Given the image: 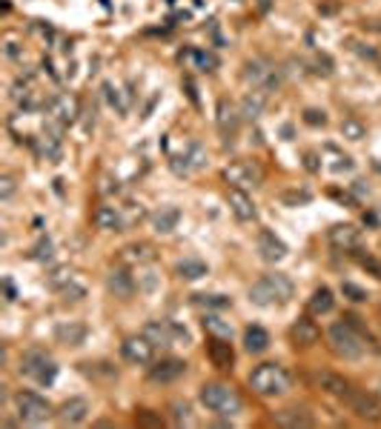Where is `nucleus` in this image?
<instances>
[{
	"mask_svg": "<svg viewBox=\"0 0 381 429\" xmlns=\"http://www.w3.org/2000/svg\"><path fill=\"white\" fill-rule=\"evenodd\" d=\"M293 281L287 275H264L249 286V300L256 307H281L293 298Z\"/></svg>",
	"mask_w": 381,
	"mask_h": 429,
	"instance_id": "1",
	"label": "nucleus"
},
{
	"mask_svg": "<svg viewBox=\"0 0 381 429\" xmlns=\"http://www.w3.org/2000/svg\"><path fill=\"white\" fill-rule=\"evenodd\" d=\"M327 341L332 346V352L341 355V358H361L364 349H367L370 335L367 332L356 329L350 321H339L327 329Z\"/></svg>",
	"mask_w": 381,
	"mask_h": 429,
	"instance_id": "2",
	"label": "nucleus"
},
{
	"mask_svg": "<svg viewBox=\"0 0 381 429\" xmlns=\"http://www.w3.org/2000/svg\"><path fill=\"white\" fill-rule=\"evenodd\" d=\"M201 404L210 409V412H215V415H221V418H232V415H238V412L244 409V401H241V395H238L230 384H204L201 387Z\"/></svg>",
	"mask_w": 381,
	"mask_h": 429,
	"instance_id": "3",
	"label": "nucleus"
},
{
	"mask_svg": "<svg viewBox=\"0 0 381 429\" xmlns=\"http://www.w3.org/2000/svg\"><path fill=\"white\" fill-rule=\"evenodd\" d=\"M290 384H293V378L281 363H261V367L249 375V387H252V392H258L261 398L284 395L290 389Z\"/></svg>",
	"mask_w": 381,
	"mask_h": 429,
	"instance_id": "4",
	"label": "nucleus"
},
{
	"mask_svg": "<svg viewBox=\"0 0 381 429\" xmlns=\"http://www.w3.org/2000/svg\"><path fill=\"white\" fill-rule=\"evenodd\" d=\"M18 369H21V375L32 378L40 387H52L55 378H58V363L49 352H43V349H29V352L21 358Z\"/></svg>",
	"mask_w": 381,
	"mask_h": 429,
	"instance_id": "5",
	"label": "nucleus"
},
{
	"mask_svg": "<svg viewBox=\"0 0 381 429\" xmlns=\"http://www.w3.org/2000/svg\"><path fill=\"white\" fill-rule=\"evenodd\" d=\"M341 401L347 404V409H350V412H356L361 421H370V424L381 421V398H378L376 392L356 389V387H353Z\"/></svg>",
	"mask_w": 381,
	"mask_h": 429,
	"instance_id": "6",
	"label": "nucleus"
},
{
	"mask_svg": "<svg viewBox=\"0 0 381 429\" xmlns=\"http://www.w3.org/2000/svg\"><path fill=\"white\" fill-rule=\"evenodd\" d=\"M14 406H18L21 421H26V424H40V421H46L52 415L49 401L40 398L38 392H29V389L14 395Z\"/></svg>",
	"mask_w": 381,
	"mask_h": 429,
	"instance_id": "7",
	"label": "nucleus"
},
{
	"mask_svg": "<svg viewBox=\"0 0 381 429\" xmlns=\"http://www.w3.org/2000/svg\"><path fill=\"white\" fill-rule=\"evenodd\" d=\"M244 77H247V81H249L252 86H258L264 94H267V92H273V89H278V75H275V69H273V63L264 60V57H252V60H247Z\"/></svg>",
	"mask_w": 381,
	"mask_h": 429,
	"instance_id": "8",
	"label": "nucleus"
},
{
	"mask_svg": "<svg viewBox=\"0 0 381 429\" xmlns=\"http://www.w3.org/2000/svg\"><path fill=\"white\" fill-rule=\"evenodd\" d=\"M121 355L130 363H135V367H144V363H152L155 358V343L147 335H132L121 343Z\"/></svg>",
	"mask_w": 381,
	"mask_h": 429,
	"instance_id": "9",
	"label": "nucleus"
},
{
	"mask_svg": "<svg viewBox=\"0 0 381 429\" xmlns=\"http://www.w3.org/2000/svg\"><path fill=\"white\" fill-rule=\"evenodd\" d=\"M49 283H52V289L60 292L66 300H84L86 298V286L77 281L69 269H58V272L49 275Z\"/></svg>",
	"mask_w": 381,
	"mask_h": 429,
	"instance_id": "10",
	"label": "nucleus"
},
{
	"mask_svg": "<svg viewBox=\"0 0 381 429\" xmlns=\"http://www.w3.org/2000/svg\"><path fill=\"white\" fill-rule=\"evenodd\" d=\"M181 375H186V361L181 358H161L155 367H149L152 384H175Z\"/></svg>",
	"mask_w": 381,
	"mask_h": 429,
	"instance_id": "11",
	"label": "nucleus"
},
{
	"mask_svg": "<svg viewBox=\"0 0 381 429\" xmlns=\"http://www.w3.org/2000/svg\"><path fill=\"white\" fill-rule=\"evenodd\" d=\"M312 384L319 387L321 392L332 395V398H344V395L353 389V387H350V380H347L344 375H339V372H330V369L315 372V375H312Z\"/></svg>",
	"mask_w": 381,
	"mask_h": 429,
	"instance_id": "12",
	"label": "nucleus"
},
{
	"mask_svg": "<svg viewBox=\"0 0 381 429\" xmlns=\"http://www.w3.org/2000/svg\"><path fill=\"white\" fill-rule=\"evenodd\" d=\"M89 412H92V406H89L86 398H69V401L60 404L58 421H60L63 426H75V424H84V421L89 418Z\"/></svg>",
	"mask_w": 381,
	"mask_h": 429,
	"instance_id": "13",
	"label": "nucleus"
},
{
	"mask_svg": "<svg viewBox=\"0 0 381 429\" xmlns=\"http://www.w3.org/2000/svg\"><path fill=\"white\" fill-rule=\"evenodd\" d=\"M258 252H261V258H264V261L275 263V261H284V258H287V244H284L281 237H275V232L261 229V232H258Z\"/></svg>",
	"mask_w": 381,
	"mask_h": 429,
	"instance_id": "14",
	"label": "nucleus"
},
{
	"mask_svg": "<svg viewBox=\"0 0 381 429\" xmlns=\"http://www.w3.org/2000/svg\"><path fill=\"white\" fill-rule=\"evenodd\" d=\"M106 292L121 300H130L135 295V278L126 272V269H112V272L106 275Z\"/></svg>",
	"mask_w": 381,
	"mask_h": 429,
	"instance_id": "15",
	"label": "nucleus"
},
{
	"mask_svg": "<svg viewBox=\"0 0 381 429\" xmlns=\"http://www.w3.org/2000/svg\"><path fill=\"white\" fill-rule=\"evenodd\" d=\"M330 244L336 246L339 252H358L361 246V232L350 224H341V226H332L330 229Z\"/></svg>",
	"mask_w": 381,
	"mask_h": 429,
	"instance_id": "16",
	"label": "nucleus"
},
{
	"mask_svg": "<svg viewBox=\"0 0 381 429\" xmlns=\"http://www.w3.org/2000/svg\"><path fill=\"white\" fill-rule=\"evenodd\" d=\"M227 200H230V209H232V215L238 218V220H256V203H252V198L244 192L241 186H235V189H230V195H227Z\"/></svg>",
	"mask_w": 381,
	"mask_h": 429,
	"instance_id": "17",
	"label": "nucleus"
},
{
	"mask_svg": "<svg viewBox=\"0 0 381 429\" xmlns=\"http://www.w3.org/2000/svg\"><path fill=\"white\" fill-rule=\"evenodd\" d=\"M206 355H210L212 367L218 369H232V361H235V352H232V343L227 338H212L206 343Z\"/></svg>",
	"mask_w": 381,
	"mask_h": 429,
	"instance_id": "18",
	"label": "nucleus"
},
{
	"mask_svg": "<svg viewBox=\"0 0 381 429\" xmlns=\"http://www.w3.org/2000/svg\"><path fill=\"white\" fill-rule=\"evenodd\" d=\"M224 178L235 186H258L261 181V172L252 166V164H232L224 169Z\"/></svg>",
	"mask_w": 381,
	"mask_h": 429,
	"instance_id": "19",
	"label": "nucleus"
},
{
	"mask_svg": "<svg viewBox=\"0 0 381 429\" xmlns=\"http://www.w3.org/2000/svg\"><path fill=\"white\" fill-rule=\"evenodd\" d=\"M275 424L284 429H310L315 426V418L307 409H281L275 412Z\"/></svg>",
	"mask_w": 381,
	"mask_h": 429,
	"instance_id": "20",
	"label": "nucleus"
},
{
	"mask_svg": "<svg viewBox=\"0 0 381 429\" xmlns=\"http://www.w3.org/2000/svg\"><path fill=\"white\" fill-rule=\"evenodd\" d=\"M144 335L155 343V349H167V346L175 343V332H172L169 321H149L144 326Z\"/></svg>",
	"mask_w": 381,
	"mask_h": 429,
	"instance_id": "21",
	"label": "nucleus"
},
{
	"mask_svg": "<svg viewBox=\"0 0 381 429\" xmlns=\"http://www.w3.org/2000/svg\"><path fill=\"white\" fill-rule=\"evenodd\" d=\"M49 115L55 118L58 126H69L77 118V103L75 98H66V94H58V98L49 103Z\"/></svg>",
	"mask_w": 381,
	"mask_h": 429,
	"instance_id": "22",
	"label": "nucleus"
},
{
	"mask_svg": "<svg viewBox=\"0 0 381 429\" xmlns=\"http://www.w3.org/2000/svg\"><path fill=\"white\" fill-rule=\"evenodd\" d=\"M290 335L298 346H312V343H319L321 329L315 326V321H310V317H298V321L293 324V329H290Z\"/></svg>",
	"mask_w": 381,
	"mask_h": 429,
	"instance_id": "23",
	"label": "nucleus"
},
{
	"mask_svg": "<svg viewBox=\"0 0 381 429\" xmlns=\"http://www.w3.org/2000/svg\"><path fill=\"white\" fill-rule=\"evenodd\" d=\"M92 220H95V226L103 229V232H121V229H123L121 212L115 209V206H109V203L98 206V209H95V215H92Z\"/></svg>",
	"mask_w": 381,
	"mask_h": 429,
	"instance_id": "24",
	"label": "nucleus"
},
{
	"mask_svg": "<svg viewBox=\"0 0 381 429\" xmlns=\"http://www.w3.org/2000/svg\"><path fill=\"white\" fill-rule=\"evenodd\" d=\"M244 349H247V352H252V355L267 352V349H269V332L264 326H258V324L247 326L244 329Z\"/></svg>",
	"mask_w": 381,
	"mask_h": 429,
	"instance_id": "25",
	"label": "nucleus"
},
{
	"mask_svg": "<svg viewBox=\"0 0 381 429\" xmlns=\"http://www.w3.org/2000/svg\"><path fill=\"white\" fill-rule=\"evenodd\" d=\"M178 224H181V209H175V206H167V209H161V212L152 215V229H155L158 235L175 232Z\"/></svg>",
	"mask_w": 381,
	"mask_h": 429,
	"instance_id": "26",
	"label": "nucleus"
},
{
	"mask_svg": "<svg viewBox=\"0 0 381 429\" xmlns=\"http://www.w3.org/2000/svg\"><path fill=\"white\" fill-rule=\"evenodd\" d=\"M175 272L184 281H201V278L210 275V266H206L204 261H198V258H184V261L175 263Z\"/></svg>",
	"mask_w": 381,
	"mask_h": 429,
	"instance_id": "27",
	"label": "nucleus"
},
{
	"mask_svg": "<svg viewBox=\"0 0 381 429\" xmlns=\"http://www.w3.org/2000/svg\"><path fill=\"white\" fill-rule=\"evenodd\" d=\"M55 338H58L60 343L81 346V343H84V338H86V326H84V324H75V321L60 324V326L55 329Z\"/></svg>",
	"mask_w": 381,
	"mask_h": 429,
	"instance_id": "28",
	"label": "nucleus"
},
{
	"mask_svg": "<svg viewBox=\"0 0 381 429\" xmlns=\"http://www.w3.org/2000/svg\"><path fill=\"white\" fill-rule=\"evenodd\" d=\"M332 307H336L332 289H330V286H319V289L312 292V298H310V312L312 315H327V312H332Z\"/></svg>",
	"mask_w": 381,
	"mask_h": 429,
	"instance_id": "29",
	"label": "nucleus"
},
{
	"mask_svg": "<svg viewBox=\"0 0 381 429\" xmlns=\"http://www.w3.org/2000/svg\"><path fill=\"white\" fill-rule=\"evenodd\" d=\"M204 329L210 332L212 338H227V341H232V324L224 321V317H218V315H204Z\"/></svg>",
	"mask_w": 381,
	"mask_h": 429,
	"instance_id": "30",
	"label": "nucleus"
},
{
	"mask_svg": "<svg viewBox=\"0 0 381 429\" xmlns=\"http://www.w3.org/2000/svg\"><path fill=\"white\" fill-rule=\"evenodd\" d=\"M218 129L224 135H235V129H238V112L227 101L218 103Z\"/></svg>",
	"mask_w": 381,
	"mask_h": 429,
	"instance_id": "31",
	"label": "nucleus"
},
{
	"mask_svg": "<svg viewBox=\"0 0 381 429\" xmlns=\"http://www.w3.org/2000/svg\"><path fill=\"white\" fill-rule=\"evenodd\" d=\"M121 258H123L126 263H144V261L152 258V252H149V246H144V244H132V246L123 249Z\"/></svg>",
	"mask_w": 381,
	"mask_h": 429,
	"instance_id": "32",
	"label": "nucleus"
},
{
	"mask_svg": "<svg viewBox=\"0 0 381 429\" xmlns=\"http://www.w3.org/2000/svg\"><path fill=\"white\" fill-rule=\"evenodd\" d=\"M241 109H244V115H247V118H258V115H261V109H264V92L247 94L244 103H241Z\"/></svg>",
	"mask_w": 381,
	"mask_h": 429,
	"instance_id": "33",
	"label": "nucleus"
},
{
	"mask_svg": "<svg viewBox=\"0 0 381 429\" xmlns=\"http://www.w3.org/2000/svg\"><path fill=\"white\" fill-rule=\"evenodd\" d=\"M195 304L198 307H206V309H227L232 300L224 298V295H195Z\"/></svg>",
	"mask_w": 381,
	"mask_h": 429,
	"instance_id": "34",
	"label": "nucleus"
},
{
	"mask_svg": "<svg viewBox=\"0 0 381 429\" xmlns=\"http://www.w3.org/2000/svg\"><path fill=\"white\" fill-rule=\"evenodd\" d=\"M341 295H344L347 300H353V304H364V300H367V292H364L358 283H350V281L341 283Z\"/></svg>",
	"mask_w": 381,
	"mask_h": 429,
	"instance_id": "35",
	"label": "nucleus"
},
{
	"mask_svg": "<svg viewBox=\"0 0 381 429\" xmlns=\"http://www.w3.org/2000/svg\"><path fill=\"white\" fill-rule=\"evenodd\" d=\"M193 60H195V66H198L201 72H212V69L218 66V57H215L212 52H204V49L193 52Z\"/></svg>",
	"mask_w": 381,
	"mask_h": 429,
	"instance_id": "36",
	"label": "nucleus"
},
{
	"mask_svg": "<svg viewBox=\"0 0 381 429\" xmlns=\"http://www.w3.org/2000/svg\"><path fill=\"white\" fill-rule=\"evenodd\" d=\"M341 135L350 138V140H361V138H364V126H361L358 120H353V118H347V120L341 123Z\"/></svg>",
	"mask_w": 381,
	"mask_h": 429,
	"instance_id": "37",
	"label": "nucleus"
},
{
	"mask_svg": "<svg viewBox=\"0 0 381 429\" xmlns=\"http://www.w3.org/2000/svg\"><path fill=\"white\" fill-rule=\"evenodd\" d=\"M172 421H175L178 426L181 424H193V409H189V404H172Z\"/></svg>",
	"mask_w": 381,
	"mask_h": 429,
	"instance_id": "38",
	"label": "nucleus"
},
{
	"mask_svg": "<svg viewBox=\"0 0 381 429\" xmlns=\"http://www.w3.org/2000/svg\"><path fill=\"white\" fill-rule=\"evenodd\" d=\"M103 94H106V101H109V106H112V109H118L121 115L126 112V103L121 101V92H118L112 83H103Z\"/></svg>",
	"mask_w": 381,
	"mask_h": 429,
	"instance_id": "39",
	"label": "nucleus"
},
{
	"mask_svg": "<svg viewBox=\"0 0 381 429\" xmlns=\"http://www.w3.org/2000/svg\"><path fill=\"white\" fill-rule=\"evenodd\" d=\"M358 263H361V269H367V272L370 275H376L378 281H381V261L378 258H373V255H361V252H358Z\"/></svg>",
	"mask_w": 381,
	"mask_h": 429,
	"instance_id": "40",
	"label": "nucleus"
},
{
	"mask_svg": "<svg viewBox=\"0 0 381 429\" xmlns=\"http://www.w3.org/2000/svg\"><path fill=\"white\" fill-rule=\"evenodd\" d=\"M138 426H164V418L155 415V412H149V409H140L138 412Z\"/></svg>",
	"mask_w": 381,
	"mask_h": 429,
	"instance_id": "41",
	"label": "nucleus"
},
{
	"mask_svg": "<svg viewBox=\"0 0 381 429\" xmlns=\"http://www.w3.org/2000/svg\"><path fill=\"white\" fill-rule=\"evenodd\" d=\"M32 258H35V261H49L52 258V241H49V237H43V241L35 246V255H32Z\"/></svg>",
	"mask_w": 381,
	"mask_h": 429,
	"instance_id": "42",
	"label": "nucleus"
},
{
	"mask_svg": "<svg viewBox=\"0 0 381 429\" xmlns=\"http://www.w3.org/2000/svg\"><path fill=\"white\" fill-rule=\"evenodd\" d=\"M304 123H310V126H324V123H327V115L319 112V109H307V112H304Z\"/></svg>",
	"mask_w": 381,
	"mask_h": 429,
	"instance_id": "43",
	"label": "nucleus"
},
{
	"mask_svg": "<svg viewBox=\"0 0 381 429\" xmlns=\"http://www.w3.org/2000/svg\"><path fill=\"white\" fill-rule=\"evenodd\" d=\"M3 289H6V300H14L18 295H14V286H12V281H3Z\"/></svg>",
	"mask_w": 381,
	"mask_h": 429,
	"instance_id": "44",
	"label": "nucleus"
},
{
	"mask_svg": "<svg viewBox=\"0 0 381 429\" xmlns=\"http://www.w3.org/2000/svg\"><path fill=\"white\" fill-rule=\"evenodd\" d=\"M12 189H14V186H12V181H9V178H3V200H6V198H12Z\"/></svg>",
	"mask_w": 381,
	"mask_h": 429,
	"instance_id": "45",
	"label": "nucleus"
},
{
	"mask_svg": "<svg viewBox=\"0 0 381 429\" xmlns=\"http://www.w3.org/2000/svg\"><path fill=\"white\" fill-rule=\"evenodd\" d=\"M258 6H261V12H267V9H269V0H261Z\"/></svg>",
	"mask_w": 381,
	"mask_h": 429,
	"instance_id": "46",
	"label": "nucleus"
},
{
	"mask_svg": "<svg viewBox=\"0 0 381 429\" xmlns=\"http://www.w3.org/2000/svg\"><path fill=\"white\" fill-rule=\"evenodd\" d=\"M376 395H378V398H381V380H378V387H376Z\"/></svg>",
	"mask_w": 381,
	"mask_h": 429,
	"instance_id": "47",
	"label": "nucleus"
}]
</instances>
